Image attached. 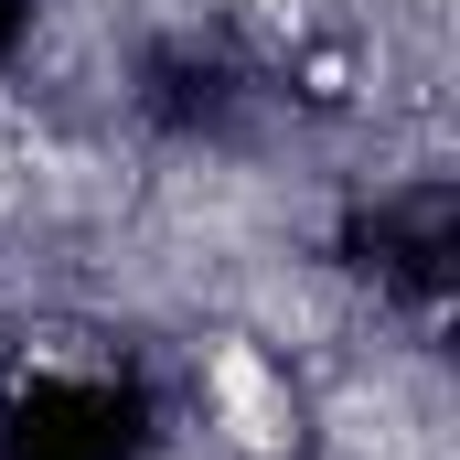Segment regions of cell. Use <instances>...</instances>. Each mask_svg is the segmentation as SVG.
Listing matches in <instances>:
<instances>
[{
    "label": "cell",
    "mask_w": 460,
    "mask_h": 460,
    "mask_svg": "<svg viewBox=\"0 0 460 460\" xmlns=\"http://www.w3.org/2000/svg\"><path fill=\"white\" fill-rule=\"evenodd\" d=\"M204 385H215V407H226V439L257 460H279L300 439V407H289V385H279V364L257 343H215L204 353Z\"/></svg>",
    "instance_id": "cell-1"
},
{
    "label": "cell",
    "mask_w": 460,
    "mask_h": 460,
    "mask_svg": "<svg viewBox=\"0 0 460 460\" xmlns=\"http://www.w3.org/2000/svg\"><path fill=\"white\" fill-rule=\"evenodd\" d=\"M246 11H289V0H246Z\"/></svg>",
    "instance_id": "cell-2"
}]
</instances>
